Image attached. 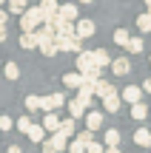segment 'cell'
<instances>
[{"instance_id":"obj_1","label":"cell","mask_w":151,"mask_h":153,"mask_svg":"<svg viewBox=\"0 0 151 153\" xmlns=\"http://www.w3.org/2000/svg\"><path fill=\"white\" fill-rule=\"evenodd\" d=\"M43 23H46L43 20V9H40V6H29L20 14V31H37Z\"/></svg>"},{"instance_id":"obj_2","label":"cell","mask_w":151,"mask_h":153,"mask_svg":"<svg viewBox=\"0 0 151 153\" xmlns=\"http://www.w3.org/2000/svg\"><path fill=\"white\" fill-rule=\"evenodd\" d=\"M63 105H66V97L57 91V94H49V97H43V108H40V111H46V114H54V111H60Z\"/></svg>"},{"instance_id":"obj_3","label":"cell","mask_w":151,"mask_h":153,"mask_svg":"<svg viewBox=\"0 0 151 153\" xmlns=\"http://www.w3.org/2000/svg\"><path fill=\"white\" fill-rule=\"evenodd\" d=\"M40 9H43V20L54 26V20L60 17V6H57V0H43V3H40Z\"/></svg>"},{"instance_id":"obj_4","label":"cell","mask_w":151,"mask_h":153,"mask_svg":"<svg viewBox=\"0 0 151 153\" xmlns=\"http://www.w3.org/2000/svg\"><path fill=\"white\" fill-rule=\"evenodd\" d=\"M80 45H83V40H80L77 34H71V37H57V48L60 51H77L80 54Z\"/></svg>"},{"instance_id":"obj_5","label":"cell","mask_w":151,"mask_h":153,"mask_svg":"<svg viewBox=\"0 0 151 153\" xmlns=\"http://www.w3.org/2000/svg\"><path fill=\"white\" fill-rule=\"evenodd\" d=\"M54 31H57V37H71V34H77V23H68V20H60V17H57L54 20Z\"/></svg>"},{"instance_id":"obj_6","label":"cell","mask_w":151,"mask_h":153,"mask_svg":"<svg viewBox=\"0 0 151 153\" xmlns=\"http://www.w3.org/2000/svg\"><path fill=\"white\" fill-rule=\"evenodd\" d=\"M120 105H123V97H120V91L108 94V97L103 99V108H106L108 114H117V111H120Z\"/></svg>"},{"instance_id":"obj_7","label":"cell","mask_w":151,"mask_h":153,"mask_svg":"<svg viewBox=\"0 0 151 153\" xmlns=\"http://www.w3.org/2000/svg\"><path fill=\"white\" fill-rule=\"evenodd\" d=\"M140 94H143V88H137V85H125L123 91H120V97H123V102L137 105V102H140Z\"/></svg>"},{"instance_id":"obj_8","label":"cell","mask_w":151,"mask_h":153,"mask_svg":"<svg viewBox=\"0 0 151 153\" xmlns=\"http://www.w3.org/2000/svg\"><path fill=\"white\" fill-rule=\"evenodd\" d=\"M60 20H68V23H77L80 20V11L74 3H63L60 6Z\"/></svg>"},{"instance_id":"obj_9","label":"cell","mask_w":151,"mask_h":153,"mask_svg":"<svg viewBox=\"0 0 151 153\" xmlns=\"http://www.w3.org/2000/svg\"><path fill=\"white\" fill-rule=\"evenodd\" d=\"M20 48H40V34L37 31H23L20 34Z\"/></svg>"},{"instance_id":"obj_10","label":"cell","mask_w":151,"mask_h":153,"mask_svg":"<svg viewBox=\"0 0 151 153\" xmlns=\"http://www.w3.org/2000/svg\"><path fill=\"white\" fill-rule=\"evenodd\" d=\"M94 65V51H80L77 54V71H89V68Z\"/></svg>"},{"instance_id":"obj_11","label":"cell","mask_w":151,"mask_h":153,"mask_svg":"<svg viewBox=\"0 0 151 153\" xmlns=\"http://www.w3.org/2000/svg\"><path fill=\"white\" fill-rule=\"evenodd\" d=\"M91 34H94V23L86 20V17H80V20H77V37L86 40V37H91Z\"/></svg>"},{"instance_id":"obj_12","label":"cell","mask_w":151,"mask_h":153,"mask_svg":"<svg viewBox=\"0 0 151 153\" xmlns=\"http://www.w3.org/2000/svg\"><path fill=\"white\" fill-rule=\"evenodd\" d=\"M114 91H117V88H114L108 79H97V82H94V94H97L100 99H106L108 94H114Z\"/></svg>"},{"instance_id":"obj_13","label":"cell","mask_w":151,"mask_h":153,"mask_svg":"<svg viewBox=\"0 0 151 153\" xmlns=\"http://www.w3.org/2000/svg\"><path fill=\"white\" fill-rule=\"evenodd\" d=\"M111 71H114V74H117V76H125V74H128V71H131V62H128V60H125V57H117V60H114V62H111Z\"/></svg>"},{"instance_id":"obj_14","label":"cell","mask_w":151,"mask_h":153,"mask_svg":"<svg viewBox=\"0 0 151 153\" xmlns=\"http://www.w3.org/2000/svg\"><path fill=\"white\" fill-rule=\"evenodd\" d=\"M134 145H140V148H148L151 145V131L148 128H137L134 131Z\"/></svg>"},{"instance_id":"obj_15","label":"cell","mask_w":151,"mask_h":153,"mask_svg":"<svg viewBox=\"0 0 151 153\" xmlns=\"http://www.w3.org/2000/svg\"><path fill=\"white\" fill-rule=\"evenodd\" d=\"M60 116H57V114H46V119H43V128H46V131H51V133H57V131H60Z\"/></svg>"},{"instance_id":"obj_16","label":"cell","mask_w":151,"mask_h":153,"mask_svg":"<svg viewBox=\"0 0 151 153\" xmlns=\"http://www.w3.org/2000/svg\"><path fill=\"white\" fill-rule=\"evenodd\" d=\"M26 136L32 139V142H37V145H43V142H46V128H43V125H32V131H29Z\"/></svg>"},{"instance_id":"obj_17","label":"cell","mask_w":151,"mask_h":153,"mask_svg":"<svg viewBox=\"0 0 151 153\" xmlns=\"http://www.w3.org/2000/svg\"><path fill=\"white\" fill-rule=\"evenodd\" d=\"M86 125H89V131H100V125H103V114H100V111H91V114L86 116Z\"/></svg>"},{"instance_id":"obj_18","label":"cell","mask_w":151,"mask_h":153,"mask_svg":"<svg viewBox=\"0 0 151 153\" xmlns=\"http://www.w3.org/2000/svg\"><path fill=\"white\" fill-rule=\"evenodd\" d=\"M111 62H114V60L108 57V51H106V48H97V51H94V65L106 68V65H111Z\"/></svg>"},{"instance_id":"obj_19","label":"cell","mask_w":151,"mask_h":153,"mask_svg":"<svg viewBox=\"0 0 151 153\" xmlns=\"http://www.w3.org/2000/svg\"><path fill=\"white\" fill-rule=\"evenodd\" d=\"M63 85H68V88H80V85H83V74H80V71L66 74V76H63Z\"/></svg>"},{"instance_id":"obj_20","label":"cell","mask_w":151,"mask_h":153,"mask_svg":"<svg viewBox=\"0 0 151 153\" xmlns=\"http://www.w3.org/2000/svg\"><path fill=\"white\" fill-rule=\"evenodd\" d=\"M51 142H54L57 153H66V150H68V139L63 136V133H51Z\"/></svg>"},{"instance_id":"obj_21","label":"cell","mask_w":151,"mask_h":153,"mask_svg":"<svg viewBox=\"0 0 151 153\" xmlns=\"http://www.w3.org/2000/svg\"><path fill=\"white\" fill-rule=\"evenodd\" d=\"M83 111H86V105L80 102V99H71V102H68V114H71V119L83 116Z\"/></svg>"},{"instance_id":"obj_22","label":"cell","mask_w":151,"mask_h":153,"mask_svg":"<svg viewBox=\"0 0 151 153\" xmlns=\"http://www.w3.org/2000/svg\"><path fill=\"white\" fill-rule=\"evenodd\" d=\"M131 116H134L137 122H143V119H146V116H148V108H146V105H143V102L131 105Z\"/></svg>"},{"instance_id":"obj_23","label":"cell","mask_w":151,"mask_h":153,"mask_svg":"<svg viewBox=\"0 0 151 153\" xmlns=\"http://www.w3.org/2000/svg\"><path fill=\"white\" fill-rule=\"evenodd\" d=\"M57 133H63L66 139H71V136H74V119H63V122H60V131H57Z\"/></svg>"},{"instance_id":"obj_24","label":"cell","mask_w":151,"mask_h":153,"mask_svg":"<svg viewBox=\"0 0 151 153\" xmlns=\"http://www.w3.org/2000/svg\"><path fill=\"white\" fill-rule=\"evenodd\" d=\"M137 28H140L143 34L151 31V11H148V14H140V17H137Z\"/></svg>"},{"instance_id":"obj_25","label":"cell","mask_w":151,"mask_h":153,"mask_svg":"<svg viewBox=\"0 0 151 153\" xmlns=\"http://www.w3.org/2000/svg\"><path fill=\"white\" fill-rule=\"evenodd\" d=\"M26 9H29L26 0H9V11H11V14H23Z\"/></svg>"},{"instance_id":"obj_26","label":"cell","mask_w":151,"mask_h":153,"mask_svg":"<svg viewBox=\"0 0 151 153\" xmlns=\"http://www.w3.org/2000/svg\"><path fill=\"white\" fill-rule=\"evenodd\" d=\"M128 40H131V34L125 31V28H117V31H114V43H117V45H123V48H125Z\"/></svg>"},{"instance_id":"obj_27","label":"cell","mask_w":151,"mask_h":153,"mask_svg":"<svg viewBox=\"0 0 151 153\" xmlns=\"http://www.w3.org/2000/svg\"><path fill=\"white\" fill-rule=\"evenodd\" d=\"M3 74H6V79H17V76H20V68H17V62H6Z\"/></svg>"},{"instance_id":"obj_28","label":"cell","mask_w":151,"mask_h":153,"mask_svg":"<svg viewBox=\"0 0 151 153\" xmlns=\"http://www.w3.org/2000/svg\"><path fill=\"white\" fill-rule=\"evenodd\" d=\"M26 108L29 111H40V108H43V97H34V94L26 97Z\"/></svg>"},{"instance_id":"obj_29","label":"cell","mask_w":151,"mask_h":153,"mask_svg":"<svg viewBox=\"0 0 151 153\" xmlns=\"http://www.w3.org/2000/svg\"><path fill=\"white\" fill-rule=\"evenodd\" d=\"M106 145L108 148H117L120 145V131H106Z\"/></svg>"},{"instance_id":"obj_30","label":"cell","mask_w":151,"mask_h":153,"mask_svg":"<svg viewBox=\"0 0 151 153\" xmlns=\"http://www.w3.org/2000/svg\"><path fill=\"white\" fill-rule=\"evenodd\" d=\"M77 142H83L86 148H89V145L94 142V131H89V128H86V131H80V136H77Z\"/></svg>"},{"instance_id":"obj_31","label":"cell","mask_w":151,"mask_h":153,"mask_svg":"<svg viewBox=\"0 0 151 153\" xmlns=\"http://www.w3.org/2000/svg\"><path fill=\"white\" fill-rule=\"evenodd\" d=\"M125 48H128L131 54H140V51H143V40H140V37H131V40H128V45H125Z\"/></svg>"},{"instance_id":"obj_32","label":"cell","mask_w":151,"mask_h":153,"mask_svg":"<svg viewBox=\"0 0 151 153\" xmlns=\"http://www.w3.org/2000/svg\"><path fill=\"white\" fill-rule=\"evenodd\" d=\"M32 125H34V122L29 119V116H20V119H17V131H23V133L32 131Z\"/></svg>"},{"instance_id":"obj_33","label":"cell","mask_w":151,"mask_h":153,"mask_svg":"<svg viewBox=\"0 0 151 153\" xmlns=\"http://www.w3.org/2000/svg\"><path fill=\"white\" fill-rule=\"evenodd\" d=\"M68 153H86V145H83V142H77V139H74V142L68 145Z\"/></svg>"},{"instance_id":"obj_34","label":"cell","mask_w":151,"mask_h":153,"mask_svg":"<svg viewBox=\"0 0 151 153\" xmlns=\"http://www.w3.org/2000/svg\"><path fill=\"white\" fill-rule=\"evenodd\" d=\"M11 125H14V122H11L9 116H0V131H11Z\"/></svg>"},{"instance_id":"obj_35","label":"cell","mask_w":151,"mask_h":153,"mask_svg":"<svg viewBox=\"0 0 151 153\" xmlns=\"http://www.w3.org/2000/svg\"><path fill=\"white\" fill-rule=\"evenodd\" d=\"M43 153H57V148H54L51 139H46V142H43Z\"/></svg>"},{"instance_id":"obj_36","label":"cell","mask_w":151,"mask_h":153,"mask_svg":"<svg viewBox=\"0 0 151 153\" xmlns=\"http://www.w3.org/2000/svg\"><path fill=\"white\" fill-rule=\"evenodd\" d=\"M86 153H106V150H103V145H97V142H91L89 148H86Z\"/></svg>"},{"instance_id":"obj_37","label":"cell","mask_w":151,"mask_h":153,"mask_svg":"<svg viewBox=\"0 0 151 153\" xmlns=\"http://www.w3.org/2000/svg\"><path fill=\"white\" fill-rule=\"evenodd\" d=\"M9 14H11V11H3V9H0V26H6V20H9Z\"/></svg>"},{"instance_id":"obj_38","label":"cell","mask_w":151,"mask_h":153,"mask_svg":"<svg viewBox=\"0 0 151 153\" xmlns=\"http://www.w3.org/2000/svg\"><path fill=\"white\" fill-rule=\"evenodd\" d=\"M140 88H143V91H148V94H151V76H148V79H146V82H143V85H140Z\"/></svg>"},{"instance_id":"obj_39","label":"cell","mask_w":151,"mask_h":153,"mask_svg":"<svg viewBox=\"0 0 151 153\" xmlns=\"http://www.w3.org/2000/svg\"><path fill=\"white\" fill-rule=\"evenodd\" d=\"M6 153H23V150H20V148H17V145H11V148H9V150H6Z\"/></svg>"},{"instance_id":"obj_40","label":"cell","mask_w":151,"mask_h":153,"mask_svg":"<svg viewBox=\"0 0 151 153\" xmlns=\"http://www.w3.org/2000/svg\"><path fill=\"white\" fill-rule=\"evenodd\" d=\"M6 40V26H0V43Z\"/></svg>"},{"instance_id":"obj_41","label":"cell","mask_w":151,"mask_h":153,"mask_svg":"<svg viewBox=\"0 0 151 153\" xmlns=\"http://www.w3.org/2000/svg\"><path fill=\"white\" fill-rule=\"evenodd\" d=\"M106 153H120V148H108V150H106Z\"/></svg>"},{"instance_id":"obj_42","label":"cell","mask_w":151,"mask_h":153,"mask_svg":"<svg viewBox=\"0 0 151 153\" xmlns=\"http://www.w3.org/2000/svg\"><path fill=\"white\" fill-rule=\"evenodd\" d=\"M146 6H148V11H151V0H146Z\"/></svg>"},{"instance_id":"obj_43","label":"cell","mask_w":151,"mask_h":153,"mask_svg":"<svg viewBox=\"0 0 151 153\" xmlns=\"http://www.w3.org/2000/svg\"><path fill=\"white\" fill-rule=\"evenodd\" d=\"M80 3H94V0H80Z\"/></svg>"},{"instance_id":"obj_44","label":"cell","mask_w":151,"mask_h":153,"mask_svg":"<svg viewBox=\"0 0 151 153\" xmlns=\"http://www.w3.org/2000/svg\"><path fill=\"white\" fill-rule=\"evenodd\" d=\"M3 3H6V0H0V6H3Z\"/></svg>"},{"instance_id":"obj_45","label":"cell","mask_w":151,"mask_h":153,"mask_svg":"<svg viewBox=\"0 0 151 153\" xmlns=\"http://www.w3.org/2000/svg\"><path fill=\"white\" fill-rule=\"evenodd\" d=\"M68 3H74V0H68Z\"/></svg>"}]
</instances>
